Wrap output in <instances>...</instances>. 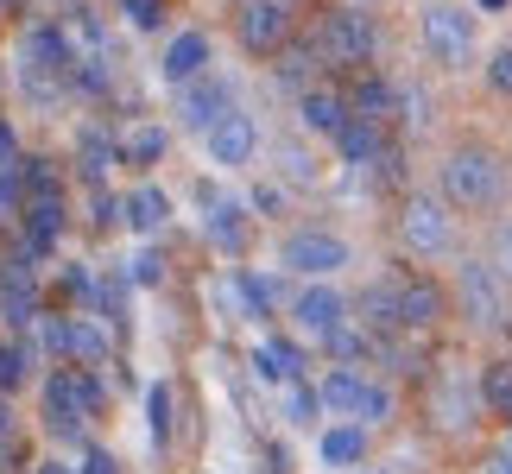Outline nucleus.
<instances>
[{"label":"nucleus","mask_w":512,"mask_h":474,"mask_svg":"<svg viewBox=\"0 0 512 474\" xmlns=\"http://www.w3.org/2000/svg\"><path fill=\"white\" fill-rule=\"evenodd\" d=\"M481 399L494 405V411H512V361H494L481 373Z\"/></svg>","instance_id":"obj_25"},{"label":"nucleus","mask_w":512,"mask_h":474,"mask_svg":"<svg viewBox=\"0 0 512 474\" xmlns=\"http://www.w3.org/2000/svg\"><path fill=\"white\" fill-rule=\"evenodd\" d=\"M361 310H367V329H380V335L399 329V279H380V285L361 298Z\"/></svg>","instance_id":"obj_24"},{"label":"nucleus","mask_w":512,"mask_h":474,"mask_svg":"<svg viewBox=\"0 0 512 474\" xmlns=\"http://www.w3.org/2000/svg\"><path fill=\"white\" fill-rule=\"evenodd\" d=\"M279 411H285V424H310L323 405H317V392H310V386L291 380V386H285V399H279Z\"/></svg>","instance_id":"obj_28"},{"label":"nucleus","mask_w":512,"mask_h":474,"mask_svg":"<svg viewBox=\"0 0 512 474\" xmlns=\"http://www.w3.org/2000/svg\"><path fill=\"white\" fill-rule=\"evenodd\" d=\"M487 83H494V95H512V45L494 51V64H487Z\"/></svg>","instance_id":"obj_33"},{"label":"nucleus","mask_w":512,"mask_h":474,"mask_svg":"<svg viewBox=\"0 0 512 474\" xmlns=\"http://www.w3.org/2000/svg\"><path fill=\"white\" fill-rule=\"evenodd\" d=\"M165 222H171V196L159 184H140V190L127 196V228L133 234H159Z\"/></svg>","instance_id":"obj_20"},{"label":"nucleus","mask_w":512,"mask_h":474,"mask_svg":"<svg viewBox=\"0 0 512 474\" xmlns=\"http://www.w3.org/2000/svg\"><path fill=\"white\" fill-rule=\"evenodd\" d=\"M45 342H51V354H64L70 367H102L108 361V335L89 323V316H51V329H45Z\"/></svg>","instance_id":"obj_10"},{"label":"nucleus","mask_w":512,"mask_h":474,"mask_svg":"<svg viewBox=\"0 0 512 474\" xmlns=\"http://www.w3.org/2000/svg\"><path fill=\"white\" fill-rule=\"evenodd\" d=\"M399 102H405V121H411V127H424V121H430V95H418V89H399Z\"/></svg>","instance_id":"obj_36"},{"label":"nucleus","mask_w":512,"mask_h":474,"mask_svg":"<svg viewBox=\"0 0 512 474\" xmlns=\"http://www.w3.org/2000/svg\"><path fill=\"white\" fill-rule=\"evenodd\" d=\"M443 323V291L430 279H399V329H430Z\"/></svg>","instance_id":"obj_17"},{"label":"nucleus","mask_w":512,"mask_h":474,"mask_svg":"<svg viewBox=\"0 0 512 474\" xmlns=\"http://www.w3.org/2000/svg\"><path fill=\"white\" fill-rule=\"evenodd\" d=\"M279 158H285V177H291V184H317V165H310L304 146H285Z\"/></svg>","instance_id":"obj_30"},{"label":"nucleus","mask_w":512,"mask_h":474,"mask_svg":"<svg viewBox=\"0 0 512 474\" xmlns=\"http://www.w3.org/2000/svg\"><path fill=\"white\" fill-rule=\"evenodd\" d=\"M437 411H449L443 424H468V399H462V386H456V380H449V386L437 392Z\"/></svg>","instance_id":"obj_34"},{"label":"nucleus","mask_w":512,"mask_h":474,"mask_svg":"<svg viewBox=\"0 0 512 474\" xmlns=\"http://www.w3.org/2000/svg\"><path fill=\"white\" fill-rule=\"evenodd\" d=\"M354 260L342 234H323V228H298V234H285V247H279V266L285 272H304V279H329V272H342Z\"/></svg>","instance_id":"obj_6"},{"label":"nucleus","mask_w":512,"mask_h":474,"mask_svg":"<svg viewBox=\"0 0 512 474\" xmlns=\"http://www.w3.org/2000/svg\"><path fill=\"white\" fill-rule=\"evenodd\" d=\"M317 405L329 411V418H348V424H380L386 411H392V392L386 386H373L361 380L354 367H336V373H323V386H317Z\"/></svg>","instance_id":"obj_4"},{"label":"nucleus","mask_w":512,"mask_h":474,"mask_svg":"<svg viewBox=\"0 0 512 474\" xmlns=\"http://www.w3.org/2000/svg\"><path fill=\"white\" fill-rule=\"evenodd\" d=\"M133 279H140V285H159L165 279V272H159V253H140V260H133Z\"/></svg>","instance_id":"obj_40"},{"label":"nucleus","mask_w":512,"mask_h":474,"mask_svg":"<svg viewBox=\"0 0 512 474\" xmlns=\"http://www.w3.org/2000/svg\"><path fill=\"white\" fill-rule=\"evenodd\" d=\"M95 411H102V386H95V373L57 367L45 380V430H51V437H76L83 418H95Z\"/></svg>","instance_id":"obj_1"},{"label":"nucleus","mask_w":512,"mask_h":474,"mask_svg":"<svg viewBox=\"0 0 512 474\" xmlns=\"http://www.w3.org/2000/svg\"><path fill=\"white\" fill-rule=\"evenodd\" d=\"M165 430H171V392L152 386V437H165Z\"/></svg>","instance_id":"obj_35"},{"label":"nucleus","mask_w":512,"mask_h":474,"mask_svg":"<svg viewBox=\"0 0 512 474\" xmlns=\"http://www.w3.org/2000/svg\"><path fill=\"white\" fill-rule=\"evenodd\" d=\"M291 316H298V329L304 335H336V329H348V304H342V291L336 285H310V291H298V304H291Z\"/></svg>","instance_id":"obj_14"},{"label":"nucleus","mask_w":512,"mask_h":474,"mask_svg":"<svg viewBox=\"0 0 512 474\" xmlns=\"http://www.w3.org/2000/svg\"><path fill=\"white\" fill-rule=\"evenodd\" d=\"M336 152H342V165H373V158L386 152V133L373 127V121H348L336 133Z\"/></svg>","instance_id":"obj_22"},{"label":"nucleus","mask_w":512,"mask_h":474,"mask_svg":"<svg viewBox=\"0 0 512 474\" xmlns=\"http://www.w3.org/2000/svg\"><path fill=\"white\" fill-rule=\"evenodd\" d=\"M506 449H512V443H506Z\"/></svg>","instance_id":"obj_44"},{"label":"nucleus","mask_w":512,"mask_h":474,"mask_svg":"<svg viewBox=\"0 0 512 474\" xmlns=\"http://www.w3.org/2000/svg\"><path fill=\"white\" fill-rule=\"evenodd\" d=\"M13 209H26V177H19V171H0V222H7Z\"/></svg>","instance_id":"obj_29"},{"label":"nucleus","mask_w":512,"mask_h":474,"mask_svg":"<svg viewBox=\"0 0 512 474\" xmlns=\"http://www.w3.org/2000/svg\"><path fill=\"white\" fill-rule=\"evenodd\" d=\"M108 165H121V140H102V133H83V171L102 177Z\"/></svg>","instance_id":"obj_26"},{"label":"nucleus","mask_w":512,"mask_h":474,"mask_svg":"<svg viewBox=\"0 0 512 474\" xmlns=\"http://www.w3.org/2000/svg\"><path fill=\"white\" fill-rule=\"evenodd\" d=\"M228 114H234V89L222 76H196L190 89H177V121L196 127V133H209L215 121H228Z\"/></svg>","instance_id":"obj_11"},{"label":"nucleus","mask_w":512,"mask_h":474,"mask_svg":"<svg viewBox=\"0 0 512 474\" xmlns=\"http://www.w3.org/2000/svg\"><path fill=\"white\" fill-rule=\"evenodd\" d=\"M38 474H76L70 462H38Z\"/></svg>","instance_id":"obj_41"},{"label":"nucleus","mask_w":512,"mask_h":474,"mask_svg":"<svg viewBox=\"0 0 512 474\" xmlns=\"http://www.w3.org/2000/svg\"><path fill=\"white\" fill-rule=\"evenodd\" d=\"M392 108H399V89L380 83V76H361V83H354V95H348V114H354V121H373V127H380Z\"/></svg>","instance_id":"obj_21"},{"label":"nucleus","mask_w":512,"mask_h":474,"mask_svg":"<svg viewBox=\"0 0 512 474\" xmlns=\"http://www.w3.org/2000/svg\"><path fill=\"white\" fill-rule=\"evenodd\" d=\"M203 64H209V38L203 32H177L165 45V57H159V76L177 83V89H190L196 76H203Z\"/></svg>","instance_id":"obj_15"},{"label":"nucleus","mask_w":512,"mask_h":474,"mask_svg":"<svg viewBox=\"0 0 512 474\" xmlns=\"http://www.w3.org/2000/svg\"><path fill=\"white\" fill-rule=\"evenodd\" d=\"M380 51V26L361 13V7H336L323 19V32H317V57H329V64H367V57Z\"/></svg>","instance_id":"obj_5"},{"label":"nucleus","mask_w":512,"mask_h":474,"mask_svg":"<svg viewBox=\"0 0 512 474\" xmlns=\"http://www.w3.org/2000/svg\"><path fill=\"white\" fill-rule=\"evenodd\" d=\"M76 474H121V462H114L108 449H89V456H83V468H76Z\"/></svg>","instance_id":"obj_38"},{"label":"nucleus","mask_w":512,"mask_h":474,"mask_svg":"<svg viewBox=\"0 0 512 474\" xmlns=\"http://www.w3.org/2000/svg\"><path fill=\"white\" fill-rule=\"evenodd\" d=\"M0 171H19V140H13L7 121H0Z\"/></svg>","instance_id":"obj_39"},{"label":"nucleus","mask_w":512,"mask_h":474,"mask_svg":"<svg viewBox=\"0 0 512 474\" xmlns=\"http://www.w3.org/2000/svg\"><path fill=\"white\" fill-rule=\"evenodd\" d=\"M456 291H462V310H468V323H481V329H500L506 323V279L487 260H468L456 272Z\"/></svg>","instance_id":"obj_7"},{"label":"nucleus","mask_w":512,"mask_h":474,"mask_svg":"<svg viewBox=\"0 0 512 474\" xmlns=\"http://www.w3.org/2000/svg\"><path fill=\"white\" fill-rule=\"evenodd\" d=\"M190 196L203 203V228H209V241H215V247H228V253H241V247H247V203H234V196H215V184H196Z\"/></svg>","instance_id":"obj_13"},{"label":"nucleus","mask_w":512,"mask_h":474,"mask_svg":"<svg viewBox=\"0 0 512 474\" xmlns=\"http://www.w3.org/2000/svg\"><path fill=\"white\" fill-rule=\"evenodd\" d=\"M317 456H323V468H354L367 456V430L361 424H329L317 437Z\"/></svg>","instance_id":"obj_19"},{"label":"nucleus","mask_w":512,"mask_h":474,"mask_svg":"<svg viewBox=\"0 0 512 474\" xmlns=\"http://www.w3.org/2000/svg\"><path fill=\"white\" fill-rule=\"evenodd\" d=\"M253 373H260L266 386H291L304 373V348H291V342H279V335H266L260 348H253Z\"/></svg>","instance_id":"obj_18"},{"label":"nucleus","mask_w":512,"mask_h":474,"mask_svg":"<svg viewBox=\"0 0 512 474\" xmlns=\"http://www.w3.org/2000/svg\"><path fill=\"white\" fill-rule=\"evenodd\" d=\"M418 38L443 70H462L468 57H475V13L456 7V0H430L418 13Z\"/></svg>","instance_id":"obj_2"},{"label":"nucleus","mask_w":512,"mask_h":474,"mask_svg":"<svg viewBox=\"0 0 512 474\" xmlns=\"http://www.w3.org/2000/svg\"><path fill=\"white\" fill-rule=\"evenodd\" d=\"M165 127H133V133H121V165H159V158H165Z\"/></svg>","instance_id":"obj_23"},{"label":"nucleus","mask_w":512,"mask_h":474,"mask_svg":"<svg viewBox=\"0 0 512 474\" xmlns=\"http://www.w3.org/2000/svg\"><path fill=\"white\" fill-rule=\"evenodd\" d=\"M494 474H512V449H500V462H494Z\"/></svg>","instance_id":"obj_43"},{"label":"nucleus","mask_w":512,"mask_h":474,"mask_svg":"<svg viewBox=\"0 0 512 474\" xmlns=\"http://www.w3.org/2000/svg\"><path fill=\"white\" fill-rule=\"evenodd\" d=\"M487 266H494L500 279L512 285V222H500V228H494V260H487Z\"/></svg>","instance_id":"obj_31"},{"label":"nucleus","mask_w":512,"mask_h":474,"mask_svg":"<svg viewBox=\"0 0 512 474\" xmlns=\"http://www.w3.org/2000/svg\"><path fill=\"white\" fill-rule=\"evenodd\" d=\"M399 234L411 253H424V260H437V253H449V241H456V228H449V215L437 196H411L405 215H399Z\"/></svg>","instance_id":"obj_9"},{"label":"nucleus","mask_w":512,"mask_h":474,"mask_svg":"<svg viewBox=\"0 0 512 474\" xmlns=\"http://www.w3.org/2000/svg\"><path fill=\"white\" fill-rule=\"evenodd\" d=\"M279 76H285V83H304V76H310V51H285Z\"/></svg>","instance_id":"obj_37"},{"label":"nucleus","mask_w":512,"mask_h":474,"mask_svg":"<svg viewBox=\"0 0 512 474\" xmlns=\"http://www.w3.org/2000/svg\"><path fill=\"white\" fill-rule=\"evenodd\" d=\"M203 146H209V165H222V171H241V165H253V152H260V127H253L247 114L234 108L228 121H215V127L203 133Z\"/></svg>","instance_id":"obj_12"},{"label":"nucleus","mask_w":512,"mask_h":474,"mask_svg":"<svg viewBox=\"0 0 512 474\" xmlns=\"http://www.w3.org/2000/svg\"><path fill=\"white\" fill-rule=\"evenodd\" d=\"M121 13L146 32V26H159V19H165V0H121Z\"/></svg>","instance_id":"obj_32"},{"label":"nucleus","mask_w":512,"mask_h":474,"mask_svg":"<svg viewBox=\"0 0 512 474\" xmlns=\"http://www.w3.org/2000/svg\"><path fill=\"white\" fill-rule=\"evenodd\" d=\"M234 32H241V45L253 57H272V51H285V38H291V7L285 0H247V7L234 13Z\"/></svg>","instance_id":"obj_8"},{"label":"nucleus","mask_w":512,"mask_h":474,"mask_svg":"<svg viewBox=\"0 0 512 474\" xmlns=\"http://www.w3.org/2000/svg\"><path fill=\"white\" fill-rule=\"evenodd\" d=\"M475 7H481V13H500V7H512V0H475Z\"/></svg>","instance_id":"obj_42"},{"label":"nucleus","mask_w":512,"mask_h":474,"mask_svg":"<svg viewBox=\"0 0 512 474\" xmlns=\"http://www.w3.org/2000/svg\"><path fill=\"white\" fill-rule=\"evenodd\" d=\"M32 373V354H26V342H0V392H13L19 380Z\"/></svg>","instance_id":"obj_27"},{"label":"nucleus","mask_w":512,"mask_h":474,"mask_svg":"<svg viewBox=\"0 0 512 474\" xmlns=\"http://www.w3.org/2000/svg\"><path fill=\"white\" fill-rule=\"evenodd\" d=\"M443 196L462 209H487L500 203V158L487 146H456L443 158Z\"/></svg>","instance_id":"obj_3"},{"label":"nucleus","mask_w":512,"mask_h":474,"mask_svg":"<svg viewBox=\"0 0 512 474\" xmlns=\"http://www.w3.org/2000/svg\"><path fill=\"white\" fill-rule=\"evenodd\" d=\"M298 121H304V133H329V140H336L354 114H348V95L342 89H304L298 95Z\"/></svg>","instance_id":"obj_16"}]
</instances>
